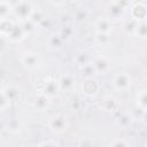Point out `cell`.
Listing matches in <instances>:
<instances>
[{
    "mask_svg": "<svg viewBox=\"0 0 147 147\" xmlns=\"http://www.w3.org/2000/svg\"><path fill=\"white\" fill-rule=\"evenodd\" d=\"M8 103H9V101H8L7 98L5 96L3 92H0V110L6 109V107L8 106Z\"/></svg>",
    "mask_w": 147,
    "mask_h": 147,
    "instance_id": "e0dca14e",
    "label": "cell"
},
{
    "mask_svg": "<svg viewBox=\"0 0 147 147\" xmlns=\"http://www.w3.org/2000/svg\"><path fill=\"white\" fill-rule=\"evenodd\" d=\"M13 11V3L8 1H0V18H6Z\"/></svg>",
    "mask_w": 147,
    "mask_h": 147,
    "instance_id": "5bb4252c",
    "label": "cell"
},
{
    "mask_svg": "<svg viewBox=\"0 0 147 147\" xmlns=\"http://www.w3.org/2000/svg\"><path fill=\"white\" fill-rule=\"evenodd\" d=\"M65 126H67V121L63 116L61 115H57L55 117H53L49 122V127L55 131V132H62L65 130Z\"/></svg>",
    "mask_w": 147,
    "mask_h": 147,
    "instance_id": "8992f818",
    "label": "cell"
},
{
    "mask_svg": "<svg viewBox=\"0 0 147 147\" xmlns=\"http://www.w3.org/2000/svg\"><path fill=\"white\" fill-rule=\"evenodd\" d=\"M123 11H124V7H122L119 2H113L108 7V13L110 17H118L123 14Z\"/></svg>",
    "mask_w": 147,
    "mask_h": 147,
    "instance_id": "30bf717a",
    "label": "cell"
},
{
    "mask_svg": "<svg viewBox=\"0 0 147 147\" xmlns=\"http://www.w3.org/2000/svg\"><path fill=\"white\" fill-rule=\"evenodd\" d=\"M22 62L29 68H36L38 65V57L36 56V54L28 53L22 57Z\"/></svg>",
    "mask_w": 147,
    "mask_h": 147,
    "instance_id": "8fae6325",
    "label": "cell"
},
{
    "mask_svg": "<svg viewBox=\"0 0 147 147\" xmlns=\"http://www.w3.org/2000/svg\"><path fill=\"white\" fill-rule=\"evenodd\" d=\"M59 91H60V87H59L57 82H56V80H49V82H47V83L45 84L42 94L46 95V96L49 99V98H53V96L57 95Z\"/></svg>",
    "mask_w": 147,
    "mask_h": 147,
    "instance_id": "52a82bcc",
    "label": "cell"
},
{
    "mask_svg": "<svg viewBox=\"0 0 147 147\" xmlns=\"http://www.w3.org/2000/svg\"><path fill=\"white\" fill-rule=\"evenodd\" d=\"M2 92H3L5 96L7 98V100H8L9 102L13 101V100H15V99L18 96V91L15 90L14 87H8V88H6V90L2 91Z\"/></svg>",
    "mask_w": 147,
    "mask_h": 147,
    "instance_id": "2e32d148",
    "label": "cell"
},
{
    "mask_svg": "<svg viewBox=\"0 0 147 147\" xmlns=\"http://www.w3.org/2000/svg\"><path fill=\"white\" fill-rule=\"evenodd\" d=\"M111 84H113V86L117 91L124 92V91H126V90L130 88V85H131V76L127 72H125V71L117 72L113 77Z\"/></svg>",
    "mask_w": 147,
    "mask_h": 147,
    "instance_id": "7a4b0ae2",
    "label": "cell"
},
{
    "mask_svg": "<svg viewBox=\"0 0 147 147\" xmlns=\"http://www.w3.org/2000/svg\"><path fill=\"white\" fill-rule=\"evenodd\" d=\"M94 28L98 34H109L111 31V22L108 17H99L95 23Z\"/></svg>",
    "mask_w": 147,
    "mask_h": 147,
    "instance_id": "3957f363",
    "label": "cell"
},
{
    "mask_svg": "<svg viewBox=\"0 0 147 147\" xmlns=\"http://www.w3.org/2000/svg\"><path fill=\"white\" fill-rule=\"evenodd\" d=\"M137 105L138 107L145 111L146 110V105H147V95H146V90H141L137 94Z\"/></svg>",
    "mask_w": 147,
    "mask_h": 147,
    "instance_id": "9a60e30c",
    "label": "cell"
},
{
    "mask_svg": "<svg viewBox=\"0 0 147 147\" xmlns=\"http://www.w3.org/2000/svg\"><path fill=\"white\" fill-rule=\"evenodd\" d=\"M91 67L93 69L94 72H98V74H105L109 70V62L102 57V56H98L95 57L92 63H91Z\"/></svg>",
    "mask_w": 147,
    "mask_h": 147,
    "instance_id": "5b68a950",
    "label": "cell"
},
{
    "mask_svg": "<svg viewBox=\"0 0 147 147\" xmlns=\"http://www.w3.org/2000/svg\"><path fill=\"white\" fill-rule=\"evenodd\" d=\"M98 90H99L98 82L94 80V79H92V78H87L83 83V91L87 95H94L98 92Z\"/></svg>",
    "mask_w": 147,
    "mask_h": 147,
    "instance_id": "ba28073f",
    "label": "cell"
},
{
    "mask_svg": "<svg viewBox=\"0 0 147 147\" xmlns=\"http://www.w3.org/2000/svg\"><path fill=\"white\" fill-rule=\"evenodd\" d=\"M133 33H136L138 37H140L142 39L146 38V36H147V25H146L145 20L144 21H140V22H137Z\"/></svg>",
    "mask_w": 147,
    "mask_h": 147,
    "instance_id": "7c38bea8",
    "label": "cell"
},
{
    "mask_svg": "<svg viewBox=\"0 0 147 147\" xmlns=\"http://www.w3.org/2000/svg\"><path fill=\"white\" fill-rule=\"evenodd\" d=\"M13 11L18 18L28 21L33 14V7L32 3L29 1H18L13 5Z\"/></svg>",
    "mask_w": 147,
    "mask_h": 147,
    "instance_id": "6da1fadb",
    "label": "cell"
},
{
    "mask_svg": "<svg viewBox=\"0 0 147 147\" xmlns=\"http://www.w3.org/2000/svg\"><path fill=\"white\" fill-rule=\"evenodd\" d=\"M47 106H48V98H47L46 95H44L42 93L39 94V95L36 98V100H34V107H36L38 110L42 111L45 108H47Z\"/></svg>",
    "mask_w": 147,
    "mask_h": 147,
    "instance_id": "4fadbf2b",
    "label": "cell"
},
{
    "mask_svg": "<svg viewBox=\"0 0 147 147\" xmlns=\"http://www.w3.org/2000/svg\"><path fill=\"white\" fill-rule=\"evenodd\" d=\"M57 84H59L60 90H70L75 85V78L72 75L65 74V75L61 76V78L57 80Z\"/></svg>",
    "mask_w": 147,
    "mask_h": 147,
    "instance_id": "9c48e42d",
    "label": "cell"
},
{
    "mask_svg": "<svg viewBox=\"0 0 147 147\" xmlns=\"http://www.w3.org/2000/svg\"><path fill=\"white\" fill-rule=\"evenodd\" d=\"M39 147H57V146L53 142H44V144L39 145Z\"/></svg>",
    "mask_w": 147,
    "mask_h": 147,
    "instance_id": "d6986e66",
    "label": "cell"
},
{
    "mask_svg": "<svg viewBox=\"0 0 147 147\" xmlns=\"http://www.w3.org/2000/svg\"><path fill=\"white\" fill-rule=\"evenodd\" d=\"M131 16L136 22L144 21L146 17V2H136L134 6L131 8Z\"/></svg>",
    "mask_w": 147,
    "mask_h": 147,
    "instance_id": "277c9868",
    "label": "cell"
},
{
    "mask_svg": "<svg viewBox=\"0 0 147 147\" xmlns=\"http://www.w3.org/2000/svg\"><path fill=\"white\" fill-rule=\"evenodd\" d=\"M113 147H127V145L125 144L124 140H116L113 144Z\"/></svg>",
    "mask_w": 147,
    "mask_h": 147,
    "instance_id": "ac0fdd59",
    "label": "cell"
}]
</instances>
